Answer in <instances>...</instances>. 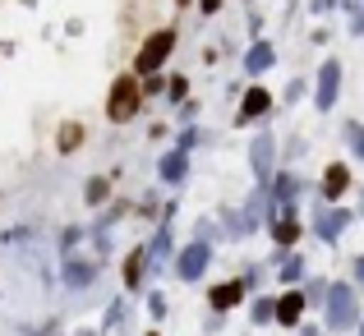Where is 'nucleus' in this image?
<instances>
[{
	"mask_svg": "<svg viewBox=\"0 0 364 336\" xmlns=\"http://www.w3.org/2000/svg\"><path fill=\"white\" fill-rule=\"evenodd\" d=\"M355 175H350V161H328L323 166V180H318V203H341L350 194Z\"/></svg>",
	"mask_w": 364,
	"mask_h": 336,
	"instance_id": "ddd939ff",
	"label": "nucleus"
},
{
	"mask_svg": "<svg viewBox=\"0 0 364 336\" xmlns=\"http://www.w3.org/2000/svg\"><path fill=\"white\" fill-rule=\"evenodd\" d=\"M148 313H152L157 323L166 318V295H161V291H152V295H148Z\"/></svg>",
	"mask_w": 364,
	"mask_h": 336,
	"instance_id": "72a5a7b5",
	"label": "nucleus"
},
{
	"mask_svg": "<svg viewBox=\"0 0 364 336\" xmlns=\"http://www.w3.org/2000/svg\"><path fill=\"white\" fill-rule=\"evenodd\" d=\"M245 300H249V281H245V276L217 281L213 291H208V309H213V313H231V309H240Z\"/></svg>",
	"mask_w": 364,
	"mask_h": 336,
	"instance_id": "2eb2a0df",
	"label": "nucleus"
},
{
	"mask_svg": "<svg viewBox=\"0 0 364 336\" xmlns=\"http://www.w3.org/2000/svg\"><path fill=\"white\" fill-rule=\"evenodd\" d=\"M83 143H88V124L83 120H65L60 129H55V152H60V157H74Z\"/></svg>",
	"mask_w": 364,
	"mask_h": 336,
	"instance_id": "aec40b11",
	"label": "nucleus"
},
{
	"mask_svg": "<svg viewBox=\"0 0 364 336\" xmlns=\"http://www.w3.org/2000/svg\"><path fill=\"white\" fill-rule=\"evenodd\" d=\"M277 152H282V143H277L272 129H258L254 139H249V175H254V185H267V180L277 175Z\"/></svg>",
	"mask_w": 364,
	"mask_h": 336,
	"instance_id": "0eeeda50",
	"label": "nucleus"
},
{
	"mask_svg": "<svg viewBox=\"0 0 364 336\" xmlns=\"http://www.w3.org/2000/svg\"><path fill=\"white\" fill-rule=\"evenodd\" d=\"M148 276H152V258H148V239H139V244L124 254V263H120V286H124V295H139L143 286H148Z\"/></svg>",
	"mask_w": 364,
	"mask_h": 336,
	"instance_id": "f8f14e48",
	"label": "nucleus"
},
{
	"mask_svg": "<svg viewBox=\"0 0 364 336\" xmlns=\"http://www.w3.org/2000/svg\"><path fill=\"white\" fill-rule=\"evenodd\" d=\"M249 323H277V300L272 295H258V300L249 304Z\"/></svg>",
	"mask_w": 364,
	"mask_h": 336,
	"instance_id": "bb28decb",
	"label": "nucleus"
},
{
	"mask_svg": "<svg viewBox=\"0 0 364 336\" xmlns=\"http://www.w3.org/2000/svg\"><path fill=\"white\" fill-rule=\"evenodd\" d=\"M350 272H355V286H364V249L355 254V263H350Z\"/></svg>",
	"mask_w": 364,
	"mask_h": 336,
	"instance_id": "58836bf2",
	"label": "nucleus"
},
{
	"mask_svg": "<svg viewBox=\"0 0 364 336\" xmlns=\"http://www.w3.org/2000/svg\"><path fill=\"white\" fill-rule=\"evenodd\" d=\"M272 107H277V92L272 88H263V83H249V88L240 92V107H235V124H240V129H249V124L254 120H267V115H272Z\"/></svg>",
	"mask_w": 364,
	"mask_h": 336,
	"instance_id": "1a4fd4ad",
	"label": "nucleus"
},
{
	"mask_svg": "<svg viewBox=\"0 0 364 336\" xmlns=\"http://www.w3.org/2000/svg\"><path fill=\"white\" fill-rule=\"evenodd\" d=\"M304 92H309V83H304V79H291L282 88V102H286V107H295V102H304Z\"/></svg>",
	"mask_w": 364,
	"mask_h": 336,
	"instance_id": "473e14b6",
	"label": "nucleus"
},
{
	"mask_svg": "<svg viewBox=\"0 0 364 336\" xmlns=\"http://www.w3.org/2000/svg\"><path fill=\"white\" fill-rule=\"evenodd\" d=\"M267 235H272V244H277V258L291 254V249L300 244V235H304V217H300V207L272 212V217H267Z\"/></svg>",
	"mask_w": 364,
	"mask_h": 336,
	"instance_id": "9b49d317",
	"label": "nucleus"
},
{
	"mask_svg": "<svg viewBox=\"0 0 364 336\" xmlns=\"http://www.w3.org/2000/svg\"><path fill=\"white\" fill-rule=\"evenodd\" d=\"M180 5H189V0H180Z\"/></svg>",
	"mask_w": 364,
	"mask_h": 336,
	"instance_id": "49530a36",
	"label": "nucleus"
},
{
	"mask_svg": "<svg viewBox=\"0 0 364 336\" xmlns=\"http://www.w3.org/2000/svg\"><path fill=\"white\" fill-rule=\"evenodd\" d=\"M277 281H282V286H300L304 281V254H300V249L282 254V263H277Z\"/></svg>",
	"mask_w": 364,
	"mask_h": 336,
	"instance_id": "412c9836",
	"label": "nucleus"
},
{
	"mask_svg": "<svg viewBox=\"0 0 364 336\" xmlns=\"http://www.w3.org/2000/svg\"><path fill=\"white\" fill-rule=\"evenodd\" d=\"M222 5H226V0H198V9H203L208 18H213V14H217V9H222Z\"/></svg>",
	"mask_w": 364,
	"mask_h": 336,
	"instance_id": "ea45409f",
	"label": "nucleus"
},
{
	"mask_svg": "<svg viewBox=\"0 0 364 336\" xmlns=\"http://www.w3.org/2000/svg\"><path fill=\"white\" fill-rule=\"evenodd\" d=\"M161 207H166V203H161L157 194H143V198H139V207H134V212H139L143 222H161Z\"/></svg>",
	"mask_w": 364,
	"mask_h": 336,
	"instance_id": "c756f323",
	"label": "nucleus"
},
{
	"mask_svg": "<svg viewBox=\"0 0 364 336\" xmlns=\"http://www.w3.org/2000/svg\"><path fill=\"white\" fill-rule=\"evenodd\" d=\"M355 226V207L346 203H314V217H309V230L314 239H323V244H337L346 230Z\"/></svg>",
	"mask_w": 364,
	"mask_h": 336,
	"instance_id": "39448f33",
	"label": "nucleus"
},
{
	"mask_svg": "<svg viewBox=\"0 0 364 336\" xmlns=\"http://www.w3.org/2000/svg\"><path fill=\"white\" fill-rule=\"evenodd\" d=\"M304 295H309V304H323V295H328V281H323V276H314V281L304 286Z\"/></svg>",
	"mask_w": 364,
	"mask_h": 336,
	"instance_id": "f704fd0d",
	"label": "nucleus"
},
{
	"mask_svg": "<svg viewBox=\"0 0 364 336\" xmlns=\"http://www.w3.org/2000/svg\"><path fill=\"white\" fill-rule=\"evenodd\" d=\"M143 83V97H166V74H148V79H139Z\"/></svg>",
	"mask_w": 364,
	"mask_h": 336,
	"instance_id": "2f4dec72",
	"label": "nucleus"
},
{
	"mask_svg": "<svg viewBox=\"0 0 364 336\" xmlns=\"http://www.w3.org/2000/svg\"><path fill=\"white\" fill-rule=\"evenodd\" d=\"M360 318H364L360 286L355 281H328V295H323V327L328 332H355Z\"/></svg>",
	"mask_w": 364,
	"mask_h": 336,
	"instance_id": "f257e3e1",
	"label": "nucleus"
},
{
	"mask_svg": "<svg viewBox=\"0 0 364 336\" xmlns=\"http://www.w3.org/2000/svg\"><path fill=\"white\" fill-rule=\"evenodd\" d=\"M111 189H116V175H88L83 180V207H92V212H102V207L111 203Z\"/></svg>",
	"mask_w": 364,
	"mask_h": 336,
	"instance_id": "6ab92c4d",
	"label": "nucleus"
},
{
	"mask_svg": "<svg viewBox=\"0 0 364 336\" xmlns=\"http://www.w3.org/2000/svg\"><path fill=\"white\" fill-rule=\"evenodd\" d=\"M74 336H97V332H74Z\"/></svg>",
	"mask_w": 364,
	"mask_h": 336,
	"instance_id": "37998d69",
	"label": "nucleus"
},
{
	"mask_svg": "<svg viewBox=\"0 0 364 336\" xmlns=\"http://www.w3.org/2000/svg\"><path fill=\"white\" fill-rule=\"evenodd\" d=\"M143 336H161V332H143Z\"/></svg>",
	"mask_w": 364,
	"mask_h": 336,
	"instance_id": "c03bdc74",
	"label": "nucleus"
},
{
	"mask_svg": "<svg viewBox=\"0 0 364 336\" xmlns=\"http://www.w3.org/2000/svg\"><path fill=\"white\" fill-rule=\"evenodd\" d=\"M341 79H346L341 60H337V55H323L318 74H314V92H309V102H314V111H318V115H328L341 102Z\"/></svg>",
	"mask_w": 364,
	"mask_h": 336,
	"instance_id": "423d86ee",
	"label": "nucleus"
},
{
	"mask_svg": "<svg viewBox=\"0 0 364 336\" xmlns=\"http://www.w3.org/2000/svg\"><path fill=\"white\" fill-rule=\"evenodd\" d=\"M176 42H180V33H176L171 23H166V28H152V33L139 42L134 74H139V79H148V74H161V70H166V60L176 55Z\"/></svg>",
	"mask_w": 364,
	"mask_h": 336,
	"instance_id": "7ed1b4c3",
	"label": "nucleus"
},
{
	"mask_svg": "<svg viewBox=\"0 0 364 336\" xmlns=\"http://www.w3.org/2000/svg\"><path fill=\"white\" fill-rule=\"evenodd\" d=\"M304 309H309V295H304L300 286H286V291L277 295V323H282V327H300Z\"/></svg>",
	"mask_w": 364,
	"mask_h": 336,
	"instance_id": "f3484780",
	"label": "nucleus"
},
{
	"mask_svg": "<svg viewBox=\"0 0 364 336\" xmlns=\"http://www.w3.org/2000/svg\"><path fill=\"white\" fill-rule=\"evenodd\" d=\"M148 258H152V276L171 267V258H176V222H171V217L157 222V230L148 235Z\"/></svg>",
	"mask_w": 364,
	"mask_h": 336,
	"instance_id": "4468645a",
	"label": "nucleus"
},
{
	"mask_svg": "<svg viewBox=\"0 0 364 336\" xmlns=\"http://www.w3.org/2000/svg\"><path fill=\"white\" fill-rule=\"evenodd\" d=\"M116 323H124V300H116V304L107 309V327H116Z\"/></svg>",
	"mask_w": 364,
	"mask_h": 336,
	"instance_id": "c9c22d12",
	"label": "nucleus"
},
{
	"mask_svg": "<svg viewBox=\"0 0 364 336\" xmlns=\"http://www.w3.org/2000/svg\"><path fill=\"white\" fill-rule=\"evenodd\" d=\"M304 175L295 166H277V175L267 180V198H272V212H286V207H300L304 198Z\"/></svg>",
	"mask_w": 364,
	"mask_h": 336,
	"instance_id": "6e6552de",
	"label": "nucleus"
},
{
	"mask_svg": "<svg viewBox=\"0 0 364 336\" xmlns=\"http://www.w3.org/2000/svg\"><path fill=\"white\" fill-rule=\"evenodd\" d=\"M254 37H263V14H249V42Z\"/></svg>",
	"mask_w": 364,
	"mask_h": 336,
	"instance_id": "4c0bfd02",
	"label": "nucleus"
},
{
	"mask_svg": "<svg viewBox=\"0 0 364 336\" xmlns=\"http://www.w3.org/2000/svg\"><path fill=\"white\" fill-rule=\"evenodd\" d=\"M194 235L198 239H226V230H222V217H198V226H194Z\"/></svg>",
	"mask_w": 364,
	"mask_h": 336,
	"instance_id": "c85d7f7f",
	"label": "nucleus"
},
{
	"mask_svg": "<svg viewBox=\"0 0 364 336\" xmlns=\"http://www.w3.org/2000/svg\"><path fill=\"white\" fill-rule=\"evenodd\" d=\"M88 239V226H79V222H70V226H60V235H55V249L60 254H74V249Z\"/></svg>",
	"mask_w": 364,
	"mask_h": 336,
	"instance_id": "393cba45",
	"label": "nucleus"
},
{
	"mask_svg": "<svg viewBox=\"0 0 364 336\" xmlns=\"http://www.w3.org/2000/svg\"><path fill=\"white\" fill-rule=\"evenodd\" d=\"M208 267H213V239H185V244L176 249V258H171V272H176V281H203Z\"/></svg>",
	"mask_w": 364,
	"mask_h": 336,
	"instance_id": "20e7f679",
	"label": "nucleus"
},
{
	"mask_svg": "<svg viewBox=\"0 0 364 336\" xmlns=\"http://www.w3.org/2000/svg\"><path fill=\"white\" fill-rule=\"evenodd\" d=\"M194 115H198V102H194V97H189V102H180V120H185V124H194Z\"/></svg>",
	"mask_w": 364,
	"mask_h": 336,
	"instance_id": "e433bc0d",
	"label": "nucleus"
},
{
	"mask_svg": "<svg viewBox=\"0 0 364 336\" xmlns=\"http://www.w3.org/2000/svg\"><path fill=\"white\" fill-rule=\"evenodd\" d=\"M208 139H213V134H208L203 124H180V134H176V148H180V152H189V157H194V148H203Z\"/></svg>",
	"mask_w": 364,
	"mask_h": 336,
	"instance_id": "5701e85b",
	"label": "nucleus"
},
{
	"mask_svg": "<svg viewBox=\"0 0 364 336\" xmlns=\"http://www.w3.org/2000/svg\"><path fill=\"white\" fill-rule=\"evenodd\" d=\"M157 180H161V185H171V189L185 185V180H189V152H180V148H166V152H161Z\"/></svg>",
	"mask_w": 364,
	"mask_h": 336,
	"instance_id": "a211bd4d",
	"label": "nucleus"
},
{
	"mask_svg": "<svg viewBox=\"0 0 364 336\" xmlns=\"http://www.w3.org/2000/svg\"><path fill=\"white\" fill-rule=\"evenodd\" d=\"M337 9H346V33L364 37V0H337Z\"/></svg>",
	"mask_w": 364,
	"mask_h": 336,
	"instance_id": "a878e982",
	"label": "nucleus"
},
{
	"mask_svg": "<svg viewBox=\"0 0 364 336\" xmlns=\"http://www.w3.org/2000/svg\"><path fill=\"white\" fill-rule=\"evenodd\" d=\"M129 212H134V207L124 203V198H111V203H107V207L97 212V222H92V226H97V230H116V226H120V222H124Z\"/></svg>",
	"mask_w": 364,
	"mask_h": 336,
	"instance_id": "4be33fe9",
	"label": "nucleus"
},
{
	"mask_svg": "<svg viewBox=\"0 0 364 336\" xmlns=\"http://www.w3.org/2000/svg\"><path fill=\"white\" fill-rule=\"evenodd\" d=\"M0 239H5V249L9 244H28V239H37V230L33 226H5V230H0Z\"/></svg>",
	"mask_w": 364,
	"mask_h": 336,
	"instance_id": "7c9ffc66",
	"label": "nucleus"
},
{
	"mask_svg": "<svg viewBox=\"0 0 364 336\" xmlns=\"http://www.w3.org/2000/svg\"><path fill=\"white\" fill-rule=\"evenodd\" d=\"M166 102L171 107L189 102V74H166Z\"/></svg>",
	"mask_w": 364,
	"mask_h": 336,
	"instance_id": "cd10ccee",
	"label": "nucleus"
},
{
	"mask_svg": "<svg viewBox=\"0 0 364 336\" xmlns=\"http://www.w3.org/2000/svg\"><path fill=\"white\" fill-rule=\"evenodd\" d=\"M240 65H245V79H263V74L277 65V46L267 42V37H254V42L245 46V60Z\"/></svg>",
	"mask_w": 364,
	"mask_h": 336,
	"instance_id": "dca6fc26",
	"label": "nucleus"
},
{
	"mask_svg": "<svg viewBox=\"0 0 364 336\" xmlns=\"http://www.w3.org/2000/svg\"><path fill=\"white\" fill-rule=\"evenodd\" d=\"M148 107V97H143V83H139V74H120V79H111V88H107V120L111 124H129V120H139V111Z\"/></svg>",
	"mask_w": 364,
	"mask_h": 336,
	"instance_id": "f03ea898",
	"label": "nucleus"
},
{
	"mask_svg": "<svg viewBox=\"0 0 364 336\" xmlns=\"http://www.w3.org/2000/svg\"><path fill=\"white\" fill-rule=\"evenodd\" d=\"M341 143H346V152L364 166V124L360 120H346V124H341Z\"/></svg>",
	"mask_w": 364,
	"mask_h": 336,
	"instance_id": "b1692460",
	"label": "nucleus"
},
{
	"mask_svg": "<svg viewBox=\"0 0 364 336\" xmlns=\"http://www.w3.org/2000/svg\"><path fill=\"white\" fill-rule=\"evenodd\" d=\"M97 272H102V258L97 254H65V263H60V281H65V291H88L92 281H97Z\"/></svg>",
	"mask_w": 364,
	"mask_h": 336,
	"instance_id": "9d476101",
	"label": "nucleus"
},
{
	"mask_svg": "<svg viewBox=\"0 0 364 336\" xmlns=\"http://www.w3.org/2000/svg\"><path fill=\"white\" fill-rule=\"evenodd\" d=\"M328 9H337V0H314V14H328Z\"/></svg>",
	"mask_w": 364,
	"mask_h": 336,
	"instance_id": "a19ab883",
	"label": "nucleus"
},
{
	"mask_svg": "<svg viewBox=\"0 0 364 336\" xmlns=\"http://www.w3.org/2000/svg\"><path fill=\"white\" fill-rule=\"evenodd\" d=\"M360 336H364V318H360Z\"/></svg>",
	"mask_w": 364,
	"mask_h": 336,
	"instance_id": "a18cd8bd",
	"label": "nucleus"
},
{
	"mask_svg": "<svg viewBox=\"0 0 364 336\" xmlns=\"http://www.w3.org/2000/svg\"><path fill=\"white\" fill-rule=\"evenodd\" d=\"M355 217H360V222H364V189H360V207H355Z\"/></svg>",
	"mask_w": 364,
	"mask_h": 336,
	"instance_id": "79ce46f5",
	"label": "nucleus"
}]
</instances>
